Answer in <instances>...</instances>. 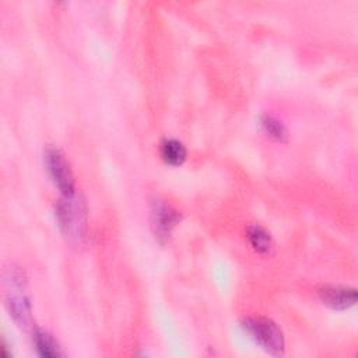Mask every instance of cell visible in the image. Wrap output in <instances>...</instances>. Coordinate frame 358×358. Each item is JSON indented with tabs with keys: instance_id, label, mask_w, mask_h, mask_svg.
<instances>
[{
	"instance_id": "6da1fadb",
	"label": "cell",
	"mask_w": 358,
	"mask_h": 358,
	"mask_svg": "<svg viewBox=\"0 0 358 358\" xmlns=\"http://www.w3.org/2000/svg\"><path fill=\"white\" fill-rule=\"evenodd\" d=\"M3 291H4V303L15 320V323L29 330L34 327L32 322V306L31 295L28 288V281L25 273L21 267L11 264L3 273Z\"/></svg>"
},
{
	"instance_id": "9c48e42d",
	"label": "cell",
	"mask_w": 358,
	"mask_h": 358,
	"mask_svg": "<svg viewBox=\"0 0 358 358\" xmlns=\"http://www.w3.org/2000/svg\"><path fill=\"white\" fill-rule=\"evenodd\" d=\"M246 239L252 246V249L260 255H268L274 248L271 234L259 224H253L248 227Z\"/></svg>"
},
{
	"instance_id": "30bf717a",
	"label": "cell",
	"mask_w": 358,
	"mask_h": 358,
	"mask_svg": "<svg viewBox=\"0 0 358 358\" xmlns=\"http://www.w3.org/2000/svg\"><path fill=\"white\" fill-rule=\"evenodd\" d=\"M260 126L268 137H271L277 141H285L288 137V131H287V127L284 126V123L271 115L262 116Z\"/></svg>"
},
{
	"instance_id": "5b68a950",
	"label": "cell",
	"mask_w": 358,
	"mask_h": 358,
	"mask_svg": "<svg viewBox=\"0 0 358 358\" xmlns=\"http://www.w3.org/2000/svg\"><path fill=\"white\" fill-rule=\"evenodd\" d=\"M180 213L164 200H155L151 206V229L159 243L169 241L172 231L180 222Z\"/></svg>"
},
{
	"instance_id": "277c9868",
	"label": "cell",
	"mask_w": 358,
	"mask_h": 358,
	"mask_svg": "<svg viewBox=\"0 0 358 358\" xmlns=\"http://www.w3.org/2000/svg\"><path fill=\"white\" fill-rule=\"evenodd\" d=\"M43 164L45 169L59 189L62 196H71L76 193V182L73 176V171L70 168L69 161L64 154L56 147H46L43 152Z\"/></svg>"
},
{
	"instance_id": "3957f363",
	"label": "cell",
	"mask_w": 358,
	"mask_h": 358,
	"mask_svg": "<svg viewBox=\"0 0 358 358\" xmlns=\"http://www.w3.org/2000/svg\"><path fill=\"white\" fill-rule=\"evenodd\" d=\"M243 331L252 338L260 348L274 357H280L285 350V340L281 329L268 317L250 316L241 322Z\"/></svg>"
},
{
	"instance_id": "ba28073f",
	"label": "cell",
	"mask_w": 358,
	"mask_h": 358,
	"mask_svg": "<svg viewBox=\"0 0 358 358\" xmlns=\"http://www.w3.org/2000/svg\"><path fill=\"white\" fill-rule=\"evenodd\" d=\"M161 159L171 166L182 165L187 158V150L182 141L176 138H165L159 144Z\"/></svg>"
},
{
	"instance_id": "7a4b0ae2",
	"label": "cell",
	"mask_w": 358,
	"mask_h": 358,
	"mask_svg": "<svg viewBox=\"0 0 358 358\" xmlns=\"http://www.w3.org/2000/svg\"><path fill=\"white\" fill-rule=\"evenodd\" d=\"M55 217L60 232L69 243L77 246L85 241L87 207L80 194L62 196L55 204Z\"/></svg>"
},
{
	"instance_id": "52a82bcc",
	"label": "cell",
	"mask_w": 358,
	"mask_h": 358,
	"mask_svg": "<svg viewBox=\"0 0 358 358\" xmlns=\"http://www.w3.org/2000/svg\"><path fill=\"white\" fill-rule=\"evenodd\" d=\"M32 341H34L38 355H41V357L56 358V357L63 355V351H62L59 343L55 340V337L50 333H48L43 329L35 327L32 330Z\"/></svg>"
},
{
	"instance_id": "8992f818",
	"label": "cell",
	"mask_w": 358,
	"mask_h": 358,
	"mask_svg": "<svg viewBox=\"0 0 358 358\" xmlns=\"http://www.w3.org/2000/svg\"><path fill=\"white\" fill-rule=\"evenodd\" d=\"M317 296L334 310H345L357 303V289L347 285H323L317 289Z\"/></svg>"
}]
</instances>
